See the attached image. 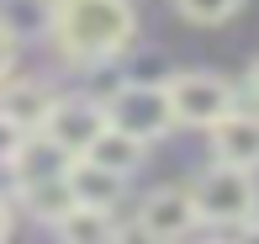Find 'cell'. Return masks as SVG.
Here are the masks:
<instances>
[{"label":"cell","mask_w":259,"mask_h":244,"mask_svg":"<svg viewBox=\"0 0 259 244\" xmlns=\"http://www.w3.org/2000/svg\"><path fill=\"white\" fill-rule=\"evenodd\" d=\"M69 64H106L138 38L133 0H53V32Z\"/></svg>","instance_id":"6da1fadb"},{"label":"cell","mask_w":259,"mask_h":244,"mask_svg":"<svg viewBox=\"0 0 259 244\" xmlns=\"http://www.w3.org/2000/svg\"><path fill=\"white\" fill-rule=\"evenodd\" d=\"M191 196H196V213H201V223H217V228H228V234L249 228L254 213H259L254 170H243V165H222V159L191 186Z\"/></svg>","instance_id":"7a4b0ae2"},{"label":"cell","mask_w":259,"mask_h":244,"mask_svg":"<svg viewBox=\"0 0 259 244\" xmlns=\"http://www.w3.org/2000/svg\"><path fill=\"white\" fill-rule=\"evenodd\" d=\"M106 117H111V127L143 138V144H154L169 127H180L175 122L169 85H159V80H127V85H116L111 96H106Z\"/></svg>","instance_id":"3957f363"},{"label":"cell","mask_w":259,"mask_h":244,"mask_svg":"<svg viewBox=\"0 0 259 244\" xmlns=\"http://www.w3.org/2000/svg\"><path fill=\"white\" fill-rule=\"evenodd\" d=\"M169 101H175V122L180 127H217L222 117L233 112V85L222 75H211V69H185V75L169 80Z\"/></svg>","instance_id":"277c9868"},{"label":"cell","mask_w":259,"mask_h":244,"mask_svg":"<svg viewBox=\"0 0 259 244\" xmlns=\"http://www.w3.org/2000/svg\"><path fill=\"white\" fill-rule=\"evenodd\" d=\"M106 122H111V117H106V101H90V96H58L53 112H48V122H42V133L58 138L69 154H85V149L106 133Z\"/></svg>","instance_id":"5b68a950"},{"label":"cell","mask_w":259,"mask_h":244,"mask_svg":"<svg viewBox=\"0 0 259 244\" xmlns=\"http://www.w3.org/2000/svg\"><path fill=\"white\" fill-rule=\"evenodd\" d=\"M196 223H201L196 196L180 191V186H159V191H148L143 207H138V234L143 239H180V234H191Z\"/></svg>","instance_id":"8992f818"},{"label":"cell","mask_w":259,"mask_h":244,"mask_svg":"<svg viewBox=\"0 0 259 244\" xmlns=\"http://www.w3.org/2000/svg\"><path fill=\"white\" fill-rule=\"evenodd\" d=\"M74 159H79V154H69L58 138H48L42 127H32V133L21 138L16 159H11V176H16V186H27V181H53V176H69Z\"/></svg>","instance_id":"52a82bcc"},{"label":"cell","mask_w":259,"mask_h":244,"mask_svg":"<svg viewBox=\"0 0 259 244\" xmlns=\"http://www.w3.org/2000/svg\"><path fill=\"white\" fill-rule=\"evenodd\" d=\"M211 154H217L222 165L259 170V112H238L233 107L228 117L211 127Z\"/></svg>","instance_id":"ba28073f"},{"label":"cell","mask_w":259,"mask_h":244,"mask_svg":"<svg viewBox=\"0 0 259 244\" xmlns=\"http://www.w3.org/2000/svg\"><path fill=\"white\" fill-rule=\"evenodd\" d=\"M69 186H74V202H85V207H106V213H116V202L127 196V176H122V170L96 165L90 154H79L74 165H69Z\"/></svg>","instance_id":"9c48e42d"},{"label":"cell","mask_w":259,"mask_h":244,"mask_svg":"<svg viewBox=\"0 0 259 244\" xmlns=\"http://www.w3.org/2000/svg\"><path fill=\"white\" fill-rule=\"evenodd\" d=\"M53 101H58V96H53L48 85H37V80H6V85H0V112H6V117H16L27 133L48 122Z\"/></svg>","instance_id":"30bf717a"},{"label":"cell","mask_w":259,"mask_h":244,"mask_svg":"<svg viewBox=\"0 0 259 244\" xmlns=\"http://www.w3.org/2000/svg\"><path fill=\"white\" fill-rule=\"evenodd\" d=\"M21 207H27L37 223H58V218L74 207V186H69V176H53V181H27L21 186Z\"/></svg>","instance_id":"8fae6325"},{"label":"cell","mask_w":259,"mask_h":244,"mask_svg":"<svg viewBox=\"0 0 259 244\" xmlns=\"http://www.w3.org/2000/svg\"><path fill=\"white\" fill-rule=\"evenodd\" d=\"M96 165H106V170H122V176H133L138 165H143V154H148V144L143 138H133V133H122V127H111L106 122V133L96 138V144L85 149Z\"/></svg>","instance_id":"7c38bea8"},{"label":"cell","mask_w":259,"mask_h":244,"mask_svg":"<svg viewBox=\"0 0 259 244\" xmlns=\"http://www.w3.org/2000/svg\"><path fill=\"white\" fill-rule=\"evenodd\" d=\"M53 234L69 239V244H101V239L116 234V218L106 213V207H85V202H74V207H69V213L53 223Z\"/></svg>","instance_id":"4fadbf2b"},{"label":"cell","mask_w":259,"mask_h":244,"mask_svg":"<svg viewBox=\"0 0 259 244\" xmlns=\"http://www.w3.org/2000/svg\"><path fill=\"white\" fill-rule=\"evenodd\" d=\"M0 21L11 27V38H27L32 27L53 32V0H0Z\"/></svg>","instance_id":"5bb4252c"},{"label":"cell","mask_w":259,"mask_h":244,"mask_svg":"<svg viewBox=\"0 0 259 244\" xmlns=\"http://www.w3.org/2000/svg\"><path fill=\"white\" fill-rule=\"evenodd\" d=\"M180 6L185 21H196V27H217V21H228L233 11L243 6V0H175Z\"/></svg>","instance_id":"9a60e30c"},{"label":"cell","mask_w":259,"mask_h":244,"mask_svg":"<svg viewBox=\"0 0 259 244\" xmlns=\"http://www.w3.org/2000/svg\"><path fill=\"white\" fill-rule=\"evenodd\" d=\"M21 138H27V127H21L16 117H6V112H0V170H11V159H16Z\"/></svg>","instance_id":"2e32d148"},{"label":"cell","mask_w":259,"mask_h":244,"mask_svg":"<svg viewBox=\"0 0 259 244\" xmlns=\"http://www.w3.org/2000/svg\"><path fill=\"white\" fill-rule=\"evenodd\" d=\"M11 69H16V38H11V27L0 21V85L11 80Z\"/></svg>","instance_id":"e0dca14e"},{"label":"cell","mask_w":259,"mask_h":244,"mask_svg":"<svg viewBox=\"0 0 259 244\" xmlns=\"http://www.w3.org/2000/svg\"><path fill=\"white\" fill-rule=\"evenodd\" d=\"M6 234H11V202L0 196V239H6Z\"/></svg>","instance_id":"ac0fdd59"},{"label":"cell","mask_w":259,"mask_h":244,"mask_svg":"<svg viewBox=\"0 0 259 244\" xmlns=\"http://www.w3.org/2000/svg\"><path fill=\"white\" fill-rule=\"evenodd\" d=\"M249 96H254V107H259V59H254V69H249Z\"/></svg>","instance_id":"d6986e66"}]
</instances>
